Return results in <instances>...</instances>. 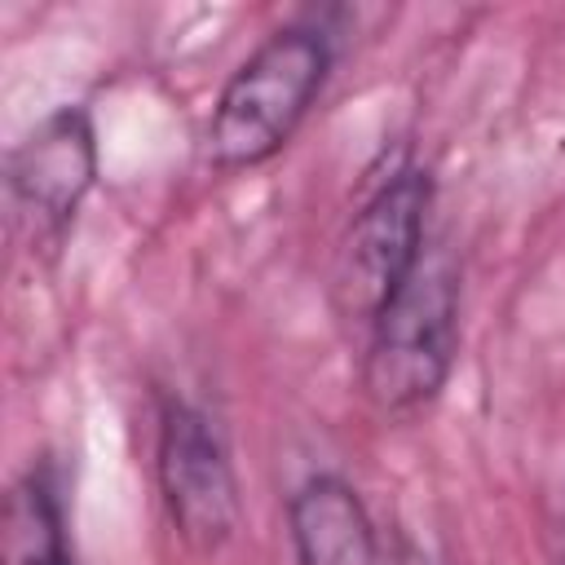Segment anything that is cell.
Wrapping results in <instances>:
<instances>
[{
    "instance_id": "obj_1",
    "label": "cell",
    "mask_w": 565,
    "mask_h": 565,
    "mask_svg": "<svg viewBox=\"0 0 565 565\" xmlns=\"http://www.w3.org/2000/svg\"><path fill=\"white\" fill-rule=\"evenodd\" d=\"M331 66L322 31H274L221 88L207 124V159L225 172L256 168L287 146Z\"/></svg>"
},
{
    "instance_id": "obj_7",
    "label": "cell",
    "mask_w": 565,
    "mask_h": 565,
    "mask_svg": "<svg viewBox=\"0 0 565 565\" xmlns=\"http://www.w3.org/2000/svg\"><path fill=\"white\" fill-rule=\"evenodd\" d=\"M0 565H75L62 534L57 494L44 472H26L4 503V561Z\"/></svg>"
},
{
    "instance_id": "obj_3",
    "label": "cell",
    "mask_w": 565,
    "mask_h": 565,
    "mask_svg": "<svg viewBox=\"0 0 565 565\" xmlns=\"http://www.w3.org/2000/svg\"><path fill=\"white\" fill-rule=\"evenodd\" d=\"M424 212L428 172L402 168L349 221L331 269V300L344 322L371 327L380 309L415 274V265L424 260Z\"/></svg>"
},
{
    "instance_id": "obj_2",
    "label": "cell",
    "mask_w": 565,
    "mask_h": 565,
    "mask_svg": "<svg viewBox=\"0 0 565 565\" xmlns=\"http://www.w3.org/2000/svg\"><path fill=\"white\" fill-rule=\"evenodd\" d=\"M459 349V278L433 252L371 322L362 388L380 411H415L433 402Z\"/></svg>"
},
{
    "instance_id": "obj_4",
    "label": "cell",
    "mask_w": 565,
    "mask_h": 565,
    "mask_svg": "<svg viewBox=\"0 0 565 565\" xmlns=\"http://www.w3.org/2000/svg\"><path fill=\"white\" fill-rule=\"evenodd\" d=\"M97 181V137L79 106L53 110L9 154L13 225L35 252H53Z\"/></svg>"
},
{
    "instance_id": "obj_6",
    "label": "cell",
    "mask_w": 565,
    "mask_h": 565,
    "mask_svg": "<svg viewBox=\"0 0 565 565\" xmlns=\"http://www.w3.org/2000/svg\"><path fill=\"white\" fill-rule=\"evenodd\" d=\"M296 565H384L358 490L331 472L309 477L287 503Z\"/></svg>"
},
{
    "instance_id": "obj_5",
    "label": "cell",
    "mask_w": 565,
    "mask_h": 565,
    "mask_svg": "<svg viewBox=\"0 0 565 565\" xmlns=\"http://www.w3.org/2000/svg\"><path fill=\"white\" fill-rule=\"evenodd\" d=\"M159 490L177 534L194 552H216L238 530V481L230 450L199 406L172 402L159 428Z\"/></svg>"
},
{
    "instance_id": "obj_8",
    "label": "cell",
    "mask_w": 565,
    "mask_h": 565,
    "mask_svg": "<svg viewBox=\"0 0 565 565\" xmlns=\"http://www.w3.org/2000/svg\"><path fill=\"white\" fill-rule=\"evenodd\" d=\"M397 565H428V561H424V556H419V552H415V547H406V552H402V561H397Z\"/></svg>"
},
{
    "instance_id": "obj_9",
    "label": "cell",
    "mask_w": 565,
    "mask_h": 565,
    "mask_svg": "<svg viewBox=\"0 0 565 565\" xmlns=\"http://www.w3.org/2000/svg\"><path fill=\"white\" fill-rule=\"evenodd\" d=\"M561 556H565V508H561Z\"/></svg>"
}]
</instances>
